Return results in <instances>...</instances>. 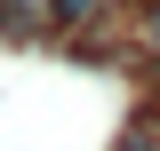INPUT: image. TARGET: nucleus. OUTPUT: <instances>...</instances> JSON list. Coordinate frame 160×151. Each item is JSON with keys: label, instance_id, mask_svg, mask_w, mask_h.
<instances>
[{"label": "nucleus", "instance_id": "3", "mask_svg": "<svg viewBox=\"0 0 160 151\" xmlns=\"http://www.w3.org/2000/svg\"><path fill=\"white\" fill-rule=\"evenodd\" d=\"M152 32H160V16H152Z\"/></svg>", "mask_w": 160, "mask_h": 151}, {"label": "nucleus", "instance_id": "1", "mask_svg": "<svg viewBox=\"0 0 160 151\" xmlns=\"http://www.w3.org/2000/svg\"><path fill=\"white\" fill-rule=\"evenodd\" d=\"M40 16V0H0V24H8V32H16V24H32Z\"/></svg>", "mask_w": 160, "mask_h": 151}, {"label": "nucleus", "instance_id": "2", "mask_svg": "<svg viewBox=\"0 0 160 151\" xmlns=\"http://www.w3.org/2000/svg\"><path fill=\"white\" fill-rule=\"evenodd\" d=\"M88 8H96V0H48V24H80Z\"/></svg>", "mask_w": 160, "mask_h": 151}]
</instances>
